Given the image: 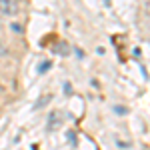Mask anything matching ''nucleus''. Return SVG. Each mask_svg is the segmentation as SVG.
I'll use <instances>...</instances> for the list:
<instances>
[{
	"label": "nucleus",
	"mask_w": 150,
	"mask_h": 150,
	"mask_svg": "<svg viewBox=\"0 0 150 150\" xmlns=\"http://www.w3.org/2000/svg\"><path fill=\"white\" fill-rule=\"evenodd\" d=\"M50 100H52V96H50V94H46V96H42V98H40V100H38L34 106H36V108H44V106H46Z\"/></svg>",
	"instance_id": "2"
},
{
	"label": "nucleus",
	"mask_w": 150,
	"mask_h": 150,
	"mask_svg": "<svg viewBox=\"0 0 150 150\" xmlns=\"http://www.w3.org/2000/svg\"><path fill=\"white\" fill-rule=\"evenodd\" d=\"M144 10H146V14H148V16H150V0H148V2H146V6H144Z\"/></svg>",
	"instance_id": "3"
},
{
	"label": "nucleus",
	"mask_w": 150,
	"mask_h": 150,
	"mask_svg": "<svg viewBox=\"0 0 150 150\" xmlns=\"http://www.w3.org/2000/svg\"><path fill=\"white\" fill-rule=\"evenodd\" d=\"M2 52H4V46H2V44H0V54H2Z\"/></svg>",
	"instance_id": "4"
},
{
	"label": "nucleus",
	"mask_w": 150,
	"mask_h": 150,
	"mask_svg": "<svg viewBox=\"0 0 150 150\" xmlns=\"http://www.w3.org/2000/svg\"><path fill=\"white\" fill-rule=\"evenodd\" d=\"M0 12L6 16H14L16 14V4L12 0H0Z\"/></svg>",
	"instance_id": "1"
}]
</instances>
